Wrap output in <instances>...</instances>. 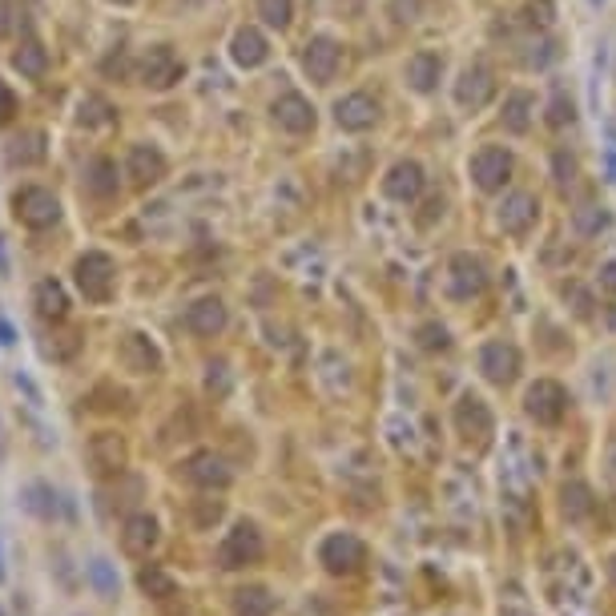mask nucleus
<instances>
[{
    "label": "nucleus",
    "mask_w": 616,
    "mask_h": 616,
    "mask_svg": "<svg viewBox=\"0 0 616 616\" xmlns=\"http://www.w3.org/2000/svg\"><path fill=\"white\" fill-rule=\"evenodd\" d=\"M13 113H16V101H13V93L0 85V125H8L13 121Z\"/></svg>",
    "instance_id": "44"
},
{
    "label": "nucleus",
    "mask_w": 616,
    "mask_h": 616,
    "mask_svg": "<svg viewBox=\"0 0 616 616\" xmlns=\"http://www.w3.org/2000/svg\"><path fill=\"white\" fill-rule=\"evenodd\" d=\"M536 218H540V202H536V194H528V189L508 194L496 210V222L504 234H528L536 225Z\"/></svg>",
    "instance_id": "15"
},
{
    "label": "nucleus",
    "mask_w": 616,
    "mask_h": 616,
    "mask_svg": "<svg viewBox=\"0 0 616 616\" xmlns=\"http://www.w3.org/2000/svg\"><path fill=\"white\" fill-rule=\"evenodd\" d=\"M552 170H556V181H560V186H572V178H576V161H572L564 150L552 153Z\"/></svg>",
    "instance_id": "41"
},
{
    "label": "nucleus",
    "mask_w": 616,
    "mask_h": 616,
    "mask_svg": "<svg viewBox=\"0 0 616 616\" xmlns=\"http://www.w3.org/2000/svg\"><path fill=\"white\" fill-rule=\"evenodd\" d=\"M125 173L133 178V186H158L166 178V153L158 145H133L125 158Z\"/></svg>",
    "instance_id": "19"
},
{
    "label": "nucleus",
    "mask_w": 616,
    "mask_h": 616,
    "mask_svg": "<svg viewBox=\"0 0 616 616\" xmlns=\"http://www.w3.org/2000/svg\"><path fill=\"white\" fill-rule=\"evenodd\" d=\"M335 121L346 133H367L379 121V101L371 93H346V97L335 101Z\"/></svg>",
    "instance_id": "14"
},
{
    "label": "nucleus",
    "mask_w": 616,
    "mask_h": 616,
    "mask_svg": "<svg viewBox=\"0 0 616 616\" xmlns=\"http://www.w3.org/2000/svg\"><path fill=\"white\" fill-rule=\"evenodd\" d=\"M13 214H16V222H24L29 230H49V225H57V218H60V202L53 189L24 186L13 194Z\"/></svg>",
    "instance_id": "3"
},
{
    "label": "nucleus",
    "mask_w": 616,
    "mask_h": 616,
    "mask_svg": "<svg viewBox=\"0 0 616 616\" xmlns=\"http://www.w3.org/2000/svg\"><path fill=\"white\" fill-rule=\"evenodd\" d=\"M439 77H444V57L431 53V49H419V53L407 60V85H411L415 93H431L439 85Z\"/></svg>",
    "instance_id": "24"
},
{
    "label": "nucleus",
    "mask_w": 616,
    "mask_h": 616,
    "mask_svg": "<svg viewBox=\"0 0 616 616\" xmlns=\"http://www.w3.org/2000/svg\"><path fill=\"white\" fill-rule=\"evenodd\" d=\"M496 97V73H492L488 65H464V73H459L455 81V101L464 109H483L488 101Z\"/></svg>",
    "instance_id": "13"
},
{
    "label": "nucleus",
    "mask_w": 616,
    "mask_h": 616,
    "mask_svg": "<svg viewBox=\"0 0 616 616\" xmlns=\"http://www.w3.org/2000/svg\"><path fill=\"white\" fill-rule=\"evenodd\" d=\"M552 21H556V5H552V0H536V5L524 13L528 29H548Z\"/></svg>",
    "instance_id": "39"
},
{
    "label": "nucleus",
    "mask_w": 616,
    "mask_h": 616,
    "mask_svg": "<svg viewBox=\"0 0 616 616\" xmlns=\"http://www.w3.org/2000/svg\"><path fill=\"white\" fill-rule=\"evenodd\" d=\"M367 560V548L354 532H331L323 544H318V564H323L331 576H351V572L363 568Z\"/></svg>",
    "instance_id": "4"
},
{
    "label": "nucleus",
    "mask_w": 616,
    "mask_h": 616,
    "mask_svg": "<svg viewBox=\"0 0 616 616\" xmlns=\"http://www.w3.org/2000/svg\"><path fill=\"white\" fill-rule=\"evenodd\" d=\"M266 552L262 544V532H258L254 519H238V524L225 532V540L218 544V568L225 572H238V568H250V564H258Z\"/></svg>",
    "instance_id": "1"
},
{
    "label": "nucleus",
    "mask_w": 616,
    "mask_h": 616,
    "mask_svg": "<svg viewBox=\"0 0 616 616\" xmlns=\"http://www.w3.org/2000/svg\"><path fill=\"white\" fill-rule=\"evenodd\" d=\"M609 326L616 331V307H609Z\"/></svg>",
    "instance_id": "49"
},
{
    "label": "nucleus",
    "mask_w": 616,
    "mask_h": 616,
    "mask_svg": "<svg viewBox=\"0 0 616 616\" xmlns=\"http://www.w3.org/2000/svg\"><path fill=\"white\" fill-rule=\"evenodd\" d=\"M540 53H528L524 57V65H532V69H544V65H552V60H556L560 53H556V41H540Z\"/></svg>",
    "instance_id": "42"
},
{
    "label": "nucleus",
    "mask_w": 616,
    "mask_h": 616,
    "mask_svg": "<svg viewBox=\"0 0 616 616\" xmlns=\"http://www.w3.org/2000/svg\"><path fill=\"white\" fill-rule=\"evenodd\" d=\"M218 519H222V504H218V500H202V504H198V524H202V528L218 524Z\"/></svg>",
    "instance_id": "43"
},
{
    "label": "nucleus",
    "mask_w": 616,
    "mask_h": 616,
    "mask_svg": "<svg viewBox=\"0 0 616 616\" xmlns=\"http://www.w3.org/2000/svg\"><path fill=\"white\" fill-rule=\"evenodd\" d=\"M181 472L202 492H222V488H230V480H234L230 464H225L222 455H214V451H194V455L181 464Z\"/></svg>",
    "instance_id": "10"
},
{
    "label": "nucleus",
    "mask_w": 616,
    "mask_h": 616,
    "mask_svg": "<svg viewBox=\"0 0 616 616\" xmlns=\"http://www.w3.org/2000/svg\"><path fill=\"white\" fill-rule=\"evenodd\" d=\"M121 363H125L129 371H137V375H153V371H161V351L153 346L150 335L129 331L121 338Z\"/></svg>",
    "instance_id": "22"
},
{
    "label": "nucleus",
    "mask_w": 616,
    "mask_h": 616,
    "mask_svg": "<svg viewBox=\"0 0 616 616\" xmlns=\"http://www.w3.org/2000/svg\"><path fill=\"white\" fill-rule=\"evenodd\" d=\"M455 428H459V436L464 439H475V444H483V439L492 436V411H488V403H483L480 395H459V403H455Z\"/></svg>",
    "instance_id": "17"
},
{
    "label": "nucleus",
    "mask_w": 616,
    "mask_h": 616,
    "mask_svg": "<svg viewBox=\"0 0 616 616\" xmlns=\"http://www.w3.org/2000/svg\"><path fill=\"white\" fill-rule=\"evenodd\" d=\"M524 411L532 415L544 428H556V423L568 415V391L556 383V379H536L524 395Z\"/></svg>",
    "instance_id": "6"
},
{
    "label": "nucleus",
    "mask_w": 616,
    "mask_h": 616,
    "mask_svg": "<svg viewBox=\"0 0 616 616\" xmlns=\"http://www.w3.org/2000/svg\"><path fill=\"white\" fill-rule=\"evenodd\" d=\"M45 137L41 133H24V137H16L13 142V150H8V161H13V166H32V161H41L45 158Z\"/></svg>",
    "instance_id": "34"
},
{
    "label": "nucleus",
    "mask_w": 616,
    "mask_h": 616,
    "mask_svg": "<svg viewBox=\"0 0 616 616\" xmlns=\"http://www.w3.org/2000/svg\"><path fill=\"white\" fill-rule=\"evenodd\" d=\"M436 214H439V218H444V198H431V202H428V218H423V222H436Z\"/></svg>",
    "instance_id": "46"
},
{
    "label": "nucleus",
    "mask_w": 616,
    "mask_h": 616,
    "mask_svg": "<svg viewBox=\"0 0 616 616\" xmlns=\"http://www.w3.org/2000/svg\"><path fill=\"white\" fill-rule=\"evenodd\" d=\"M186 77V65H181V57L173 53L170 45H153L150 53L142 57V85H150V89H173V85Z\"/></svg>",
    "instance_id": "11"
},
{
    "label": "nucleus",
    "mask_w": 616,
    "mask_h": 616,
    "mask_svg": "<svg viewBox=\"0 0 616 616\" xmlns=\"http://www.w3.org/2000/svg\"><path fill=\"white\" fill-rule=\"evenodd\" d=\"M73 279H77V290L89 302H109L113 282H117V266H113L106 250H85L73 266Z\"/></svg>",
    "instance_id": "2"
},
{
    "label": "nucleus",
    "mask_w": 616,
    "mask_h": 616,
    "mask_svg": "<svg viewBox=\"0 0 616 616\" xmlns=\"http://www.w3.org/2000/svg\"><path fill=\"white\" fill-rule=\"evenodd\" d=\"M480 371L488 383L508 387L519 375V351L511 343H504V338H492V343L480 346Z\"/></svg>",
    "instance_id": "12"
},
{
    "label": "nucleus",
    "mask_w": 616,
    "mask_h": 616,
    "mask_svg": "<svg viewBox=\"0 0 616 616\" xmlns=\"http://www.w3.org/2000/svg\"><path fill=\"white\" fill-rule=\"evenodd\" d=\"M601 290L616 294V258H612V262H604V266H601Z\"/></svg>",
    "instance_id": "45"
},
{
    "label": "nucleus",
    "mask_w": 616,
    "mask_h": 616,
    "mask_svg": "<svg viewBox=\"0 0 616 616\" xmlns=\"http://www.w3.org/2000/svg\"><path fill=\"white\" fill-rule=\"evenodd\" d=\"M572 121H576V106H572L568 93H556V97L548 101V125L564 129V125H572Z\"/></svg>",
    "instance_id": "37"
},
{
    "label": "nucleus",
    "mask_w": 616,
    "mask_h": 616,
    "mask_svg": "<svg viewBox=\"0 0 616 616\" xmlns=\"http://www.w3.org/2000/svg\"><path fill=\"white\" fill-rule=\"evenodd\" d=\"M206 391L210 395H225L230 391V367H225V363L218 359V363H210V375H206Z\"/></svg>",
    "instance_id": "40"
},
{
    "label": "nucleus",
    "mask_w": 616,
    "mask_h": 616,
    "mask_svg": "<svg viewBox=\"0 0 616 616\" xmlns=\"http://www.w3.org/2000/svg\"><path fill=\"white\" fill-rule=\"evenodd\" d=\"M483 286H488V271H483L480 258L467 254V250L451 254V262H447V294L451 299L467 302V299H475V294H483Z\"/></svg>",
    "instance_id": "7"
},
{
    "label": "nucleus",
    "mask_w": 616,
    "mask_h": 616,
    "mask_svg": "<svg viewBox=\"0 0 616 616\" xmlns=\"http://www.w3.org/2000/svg\"><path fill=\"white\" fill-rule=\"evenodd\" d=\"M604 572H609V580H612V584H616V552H612V556H609V568H604Z\"/></svg>",
    "instance_id": "48"
},
{
    "label": "nucleus",
    "mask_w": 616,
    "mask_h": 616,
    "mask_svg": "<svg viewBox=\"0 0 616 616\" xmlns=\"http://www.w3.org/2000/svg\"><path fill=\"white\" fill-rule=\"evenodd\" d=\"M186 331L198 338H214L225 331V302L222 299H198L194 307L186 310Z\"/></svg>",
    "instance_id": "23"
},
{
    "label": "nucleus",
    "mask_w": 616,
    "mask_h": 616,
    "mask_svg": "<svg viewBox=\"0 0 616 616\" xmlns=\"http://www.w3.org/2000/svg\"><path fill=\"white\" fill-rule=\"evenodd\" d=\"M85 186H89L93 198H113L117 194V166L109 158H97L85 173Z\"/></svg>",
    "instance_id": "31"
},
{
    "label": "nucleus",
    "mask_w": 616,
    "mask_h": 616,
    "mask_svg": "<svg viewBox=\"0 0 616 616\" xmlns=\"http://www.w3.org/2000/svg\"><path fill=\"white\" fill-rule=\"evenodd\" d=\"M230 609H234V616H271L274 612V593L266 584H246V588L234 593Z\"/></svg>",
    "instance_id": "28"
},
{
    "label": "nucleus",
    "mask_w": 616,
    "mask_h": 616,
    "mask_svg": "<svg viewBox=\"0 0 616 616\" xmlns=\"http://www.w3.org/2000/svg\"><path fill=\"white\" fill-rule=\"evenodd\" d=\"M137 588H142L150 601H170L173 593H178V584H173V576L161 564H145L142 572H137Z\"/></svg>",
    "instance_id": "30"
},
{
    "label": "nucleus",
    "mask_w": 616,
    "mask_h": 616,
    "mask_svg": "<svg viewBox=\"0 0 616 616\" xmlns=\"http://www.w3.org/2000/svg\"><path fill=\"white\" fill-rule=\"evenodd\" d=\"M258 16H262L271 29H286L294 16V0H258Z\"/></svg>",
    "instance_id": "35"
},
{
    "label": "nucleus",
    "mask_w": 616,
    "mask_h": 616,
    "mask_svg": "<svg viewBox=\"0 0 616 616\" xmlns=\"http://www.w3.org/2000/svg\"><path fill=\"white\" fill-rule=\"evenodd\" d=\"M266 57H271V41L262 37V29L242 24V29L234 32V41H230V60L238 69H258V65H266Z\"/></svg>",
    "instance_id": "21"
},
{
    "label": "nucleus",
    "mask_w": 616,
    "mask_h": 616,
    "mask_svg": "<svg viewBox=\"0 0 616 616\" xmlns=\"http://www.w3.org/2000/svg\"><path fill=\"white\" fill-rule=\"evenodd\" d=\"M504 129L508 133H528L532 129V117H536V97L528 89H511L504 97Z\"/></svg>",
    "instance_id": "25"
},
{
    "label": "nucleus",
    "mask_w": 616,
    "mask_h": 616,
    "mask_svg": "<svg viewBox=\"0 0 616 616\" xmlns=\"http://www.w3.org/2000/svg\"><path fill=\"white\" fill-rule=\"evenodd\" d=\"M338 65H343V45L335 37H310L302 49V73L315 85H331Z\"/></svg>",
    "instance_id": "8"
},
{
    "label": "nucleus",
    "mask_w": 616,
    "mask_h": 616,
    "mask_svg": "<svg viewBox=\"0 0 616 616\" xmlns=\"http://www.w3.org/2000/svg\"><path fill=\"white\" fill-rule=\"evenodd\" d=\"M24 508L41 519H53V511H57L53 488H49V483H29V488H24Z\"/></svg>",
    "instance_id": "32"
},
{
    "label": "nucleus",
    "mask_w": 616,
    "mask_h": 616,
    "mask_svg": "<svg viewBox=\"0 0 616 616\" xmlns=\"http://www.w3.org/2000/svg\"><path fill=\"white\" fill-rule=\"evenodd\" d=\"M32 307H37V315L41 318H65V310H69V294H65V286H60L57 279H41L37 282V290H32Z\"/></svg>",
    "instance_id": "27"
},
{
    "label": "nucleus",
    "mask_w": 616,
    "mask_h": 616,
    "mask_svg": "<svg viewBox=\"0 0 616 616\" xmlns=\"http://www.w3.org/2000/svg\"><path fill=\"white\" fill-rule=\"evenodd\" d=\"M467 173H472V181L483 189V194H496V189H504L511 181V153L504 145H483V150L472 153Z\"/></svg>",
    "instance_id": "5"
},
{
    "label": "nucleus",
    "mask_w": 616,
    "mask_h": 616,
    "mask_svg": "<svg viewBox=\"0 0 616 616\" xmlns=\"http://www.w3.org/2000/svg\"><path fill=\"white\" fill-rule=\"evenodd\" d=\"M13 69L21 77H29V81H41V77L49 73V53H45V45L41 41H21V45L13 49Z\"/></svg>",
    "instance_id": "26"
},
{
    "label": "nucleus",
    "mask_w": 616,
    "mask_h": 616,
    "mask_svg": "<svg viewBox=\"0 0 616 616\" xmlns=\"http://www.w3.org/2000/svg\"><path fill=\"white\" fill-rule=\"evenodd\" d=\"M0 346H13V326L0 323Z\"/></svg>",
    "instance_id": "47"
},
{
    "label": "nucleus",
    "mask_w": 616,
    "mask_h": 616,
    "mask_svg": "<svg viewBox=\"0 0 616 616\" xmlns=\"http://www.w3.org/2000/svg\"><path fill=\"white\" fill-rule=\"evenodd\" d=\"M158 519L150 516V511H133V516L121 524V548L129 552V556H150L153 548H158Z\"/></svg>",
    "instance_id": "18"
},
{
    "label": "nucleus",
    "mask_w": 616,
    "mask_h": 616,
    "mask_svg": "<svg viewBox=\"0 0 616 616\" xmlns=\"http://www.w3.org/2000/svg\"><path fill=\"white\" fill-rule=\"evenodd\" d=\"M271 113H274V125L286 129V133H294V137L315 129V106H310L302 93H282V97L271 106Z\"/></svg>",
    "instance_id": "16"
},
{
    "label": "nucleus",
    "mask_w": 616,
    "mask_h": 616,
    "mask_svg": "<svg viewBox=\"0 0 616 616\" xmlns=\"http://www.w3.org/2000/svg\"><path fill=\"white\" fill-rule=\"evenodd\" d=\"M572 225H576L580 234H588V238H593V234H601L604 225H609V210H604V206L584 202V206H576V210H572Z\"/></svg>",
    "instance_id": "33"
},
{
    "label": "nucleus",
    "mask_w": 616,
    "mask_h": 616,
    "mask_svg": "<svg viewBox=\"0 0 616 616\" xmlns=\"http://www.w3.org/2000/svg\"><path fill=\"white\" fill-rule=\"evenodd\" d=\"M0 616H5V612H0Z\"/></svg>",
    "instance_id": "51"
},
{
    "label": "nucleus",
    "mask_w": 616,
    "mask_h": 616,
    "mask_svg": "<svg viewBox=\"0 0 616 616\" xmlns=\"http://www.w3.org/2000/svg\"><path fill=\"white\" fill-rule=\"evenodd\" d=\"M612 467H616V444H612Z\"/></svg>",
    "instance_id": "50"
},
{
    "label": "nucleus",
    "mask_w": 616,
    "mask_h": 616,
    "mask_svg": "<svg viewBox=\"0 0 616 616\" xmlns=\"http://www.w3.org/2000/svg\"><path fill=\"white\" fill-rule=\"evenodd\" d=\"M85 455H89V467L97 475H121L129 464V444L117 431H97V436H89Z\"/></svg>",
    "instance_id": "9"
},
{
    "label": "nucleus",
    "mask_w": 616,
    "mask_h": 616,
    "mask_svg": "<svg viewBox=\"0 0 616 616\" xmlns=\"http://www.w3.org/2000/svg\"><path fill=\"white\" fill-rule=\"evenodd\" d=\"M415 338H419L423 351H447V346H451L447 326H439V323H423V326H419V335H415Z\"/></svg>",
    "instance_id": "38"
},
{
    "label": "nucleus",
    "mask_w": 616,
    "mask_h": 616,
    "mask_svg": "<svg viewBox=\"0 0 616 616\" xmlns=\"http://www.w3.org/2000/svg\"><path fill=\"white\" fill-rule=\"evenodd\" d=\"M560 508H564V516L576 524V519H588L593 516V488L588 483H580V480H568L564 483V492H560Z\"/></svg>",
    "instance_id": "29"
},
{
    "label": "nucleus",
    "mask_w": 616,
    "mask_h": 616,
    "mask_svg": "<svg viewBox=\"0 0 616 616\" xmlns=\"http://www.w3.org/2000/svg\"><path fill=\"white\" fill-rule=\"evenodd\" d=\"M423 186H428V181H423L419 161H395L383 178V194L391 198V202H415V198L423 194Z\"/></svg>",
    "instance_id": "20"
},
{
    "label": "nucleus",
    "mask_w": 616,
    "mask_h": 616,
    "mask_svg": "<svg viewBox=\"0 0 616 616\" xmlns=\"http://www.w3.org/2000/svg\"><path fill=\"white\" fill-rule=\"evenodd\" d=\"M89 580H93V588H97L106 601H113L117 596V588H121V580H117V572L109 568V560H93L89 564Z\"/></svg>",
    "instance_id": "36"
}]
</instances>
